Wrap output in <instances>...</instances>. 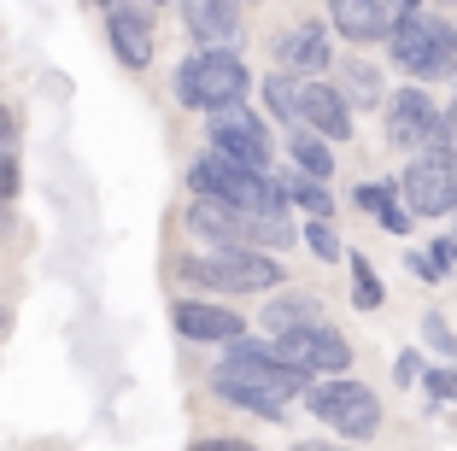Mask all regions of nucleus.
Segmentation results:
<instances>
[{
	"instance_id": "nucleus-1",
	"label": "nucleus",
	"mask_w": 457,
	"mask_h": 451,
	"mask_svg": "<svg viewBox=\"0 0 457 451\" xmlns=\"http://www.w3.org/2000/svg\"><path fill=\"white\" fill-rule=\"evenodd\" d=\"M170 88H176V106L182 112L212 118V112L241 106L246 94H253V71H246V59L235 54V47H194V54L176 65Z\"/></svg>"
},
{
	"instance_id": "nucleus-2",
	"label": "nucleus",
	"mask_w": 457,
	"mask_h": 451,
	"mask_svg": "<svg viewBox=\"0 0 457 451\" xmlns=\"http://www.w3.org/2000/svg\"><path fill=\"white\" fill-rule=\"evenodd\" d=\"M387 59L411 82L457 77V24H445L428 6H411V13H399L393 29H387Z\"/></svg>"
},
{
	"instance_id": "nucleus-3",
	"label": "nucleus",
	"mask_w": 457,
	"mask_h": 451,
	"mask_svg": "<svg viewBox=\"0 0 457 451\" xmlns=\"http://www.w3.org/2000/svg\"><path fill=\"white\" fill-rule=\"evenodd\" d=\"M176 276L205 293H270L282 288V258L258 246H205L176 258Z\"/></svg>"
},
{
	"instance_id": "nucleus-4",
	"label": "nucleus",
	"mask_w": 457,
	"mask_h": 451,
	"mask_svg": "<svg viewBox=\"0 0 457 451\" xmlns=\"http://www.w3.org/2000/svg\"><path fill=\"white\" fill-rule=\"evenodd\" d=\"M188 194L223 199V205H235V212H258V217H282L287 212V194H282L276 176L270 171H246V164L223 159V153H212V146L188 164Z\"/></svg>"
},
{
	"instance_id": "nucleus-5",
	"label": "nucleus",
	"mask_w": 457,
	"mask_h": 451,
	"mask_svg": "<svg viewBox=\"0 0 457 451\" xmlns=\"http://www.w3.org/2000/svg\"><path fill=\"white\" fill-rule=\"evenodd\" d=\"M381 129H387V146L393 153H445L457 135V118L452 106H440L422 82H404V88L387 94V106H381Z\"/></svg>"
},
{
	"instance_id": "nucleus-6",
	"label": "nucleus",
	"mask_w": 457,
	"mask_h": 451,
	"mask_svg": "<svg viewBox=\"0 0 457 451\" xmlns=\"http://www.w3.org/2000/svg\"><path fill=\"white\" fill-rule=\"evenodd\" d=\"M305 411L317 416V422L328 428V434L340 439H370L381 434V393L370 381H358V375H317V381L305 387Z\"/></svg>"
},
{
	"instance_id": "nucleus-7",
	"label": "nucleus",
	"mask_w": 457,
	"mask_h": 451,
	"mask_svg": "<svg viewBox=\"0 0 457 451\" xmlns=\"http://www.w3.org/2000/svg\"><path fill=\"white\" fill-rule=\"evenodd\" d=\"M205 141H212V153H223V159L246 164V171H270V159H276V141H270V123L258 118L253 106H223L205 118Z\"/></svg>"
},
{
	"instance_id": "nucleus-8",
	"label": "nucleus",
	"mask_w": 457,
	"mask_h": 451,
	"mask_svg": "<svg viewBox=\"0 0 457 451\" xmlns=\"http://www.w3.org/2000/svg\"><path fill=\"white\" fill-rule=\"evenodd\" d=\"M270 71H287L299 82L335 71V29H328V18H299V24L276 29L270 36Z\"/></svg>"
},
{
	"instance_id": "nucleus-9",
	"label": "nucleus",
	"mask_w": 457,
	"mask_h": 451,
	"mask_svg": "<svg viewBox=\"0 0 457 451\" xmlns=\"http://www.w3.org/2000/svg\"><path fill=\"white\" fill-rule=\"evenodd\" d=\"M399 194H404V205H411V217H422V223L452 217L457 212L452 159H445V153H417V159L404 164V176H399Z\"/></svg>"
},
{
	"instance_id": "nucleus-10",
	"label": "nucleus",
	"mask_w": 457,
	"mask_h": 451,
	"mask_svg": "<svg viewBox=\"0 0 457 451\" xmlns=\"http://www.w3.org/2000/svg\"><path fill=\"white\" fill-rule=\"evenodd\" d=\"M170 329L188 346H228L246 334V317L235 305H217V299H170Z\"/></svg>"
},
{
	"instance_id": "nucleus-11",
	"label": "nucleus",
	"mask_w": 457,
	"mask_h": 451,
	"mask_svg": "<svg viewBox=\"0 0 457 451\" xmlns=\"http://www.w3.org/2000/svg\"><path fill=\"white\" fill-rule=\"evenodd\" d=\"M352 118L358 112L346 106V94L335 88V82H323V77H311V82H299V123L305 129H317L323 141H352Z\"/></svg>"
},
{
	"instance_id": "nucleus-12",
	"label": "nucleus",
	"mask_w": 457,
	"mask_h": 451,
	"mask_svg": "<svg viewBox=\"0 0 457 451\" xmlns=\"http://www.w3.org/2000/svg\"><path fill=\"white\" fill-rule=\"evenodd\" d=\"M159 18L147 13H129V6H118V13H106V47L112 59H118L123 71H147L153 59H159Z\"/></svg>"
},
{
	"instance_id": "nucleus-13",
	"label": "nucleus",
	"mask_w": 457,
	"mask_h": 451,
	"mask_svg": "<svg viewBox=\"0 0 457 451\" xmlns=\"http://www.w3.org/2000/svg\"><path fill=\"white\" fill-rule=\"evenodd\" d=\"M393 0H328V29L352 47H376L393 29Z\"/></svg>"
},
{
	"instance_id": "nucleus-14",
	"label": "nucleus",
	"mask_w": 457,
	"mask_h": 451,
	"mask_svg": "<svg viewBox=\"0 0 457 451\" xmlns=\"http://www.w3.org/2000/svg\"><path fill=\"white\" fill-rule=\"evenodd\" d=\"M241 6L246 0H182V29L200 47H235L241 41Z\"/></svg>"
},
{
	"instance_id": "nucleus-15",
	"label": "nucleus",
	"mask_w": 457,
	"mask_h": 451,
	"mask_svg": "<svg viewBox=\"0 0 457 451\" xmlns=\"http://www.w3.org/2000/svg\"><path fill=\"white\" fill-rule=\"evenodd\" d=\"M264 334H299V329H317L323 317V299L305 288H282V293H264V311H258Z\"/></svg>"
},
{
	"instance_id": "nucleus-16",
	"label": "nucleus",
	"mask_w": 457,
	"mask_h": 451,
	"mask_svg": "<svg viewBox=\"0 0 457 451\" xmlns=\"http://www.w3.org/2000/svg\"><path fill=\"white\" fill-rule=\"evenodd\" d=\"M294 346H299V363H305L311 375H346L352 370V340L335 329V322H317V329H299L294 334Z\"/></svg>"
},
{
	"instance_id": "nucleus-17",
	"label": "nucleus",
	"mask_w": 457,
	"mask_h": 451,
	"mask_svg": "<svg viewBox=\"0 0 457 451\" xmlns=\"http://www.w3.org/2000/svg\"><path fill=\"white\" fill-rule=\"evenodd\" d=\"M335 88L346 94L352 112H370V106H387V82H381L376 59H335Z\"/></svg>"
},
{
	"instance_id": "nucleus-18",
	"label": "nucleus",
	"mask_w": 457,
	"mask_h": 451,
	"mask_svg": "<svg viewBox=\"0 0 457 451\" xmlns=\"http://www.w3.org/2000/svg\"><path fill=\"white\" fill-rule=\"evenodd\" d=\"M212 393L223 398V405H235V411L264 416V422H287V405H282V398H270V393H258V387H246L241 375H235V370H223V363L212 370Z\"/></svg>"
},
{
	"instance_id": "nucleus-19",
	"label": "nucleus",
	"mask_w": 457,
	"mask_h": 451,
	"mask_svg": "<svg viewBox=\"0 0 457 451\" xmlns=\"http://www.w3.org/2000/svg\"><path fill=\"white\" fill-rule=\"evenodd\" d=\"M328 146L335 141H323V135L317 129H305V123H299V129H287V159H294V171H305V176H335V153H328Z\"/></svg>"
},
{
	"instance_id": "nucleus-20",
	"label": "nucleus",
	"mask_w": 457,
	"mask_h": 451,
	"mask_svg": "<svg viewBox=\"0 0 457 451\" xmlns=\"http://www.w3.org/2000/svg\"><path fill=\"white\" fill-rule=\"evenodd\" d=\"M282 182V194H287V205H299L305 217H335V194H328V182L323 176H305V171H282L276 176Z\"/></svg>"
},
{
	"instance_id": "nucleus-21",
	"label": "nucleus",
	"mask_w": 457,
	"mask_h": 451,
	"mask_svg": "<svg viewBox=\"0 0 457 451\" xmlns=\"http://www.w3.org/2000/svg\"><path fill=\"white\" fill-rule=\"evenodd\" d=\"M258 100H264V112L282 123V129H299V77L270 71V77L258 82Z\"/></svg>"
},
{
	"instance_id": "nucleus-22",
	"label": "nucleus",
	"mask_w": 457,
	"mask_h": 451,
	"mask_svg": "<svg viewBox=\"0 0 457 451\" xmlns=\"http://www.w3.org/2000/svg\"><path fill=\"white\" fill-rule=\"evenodd\" d=\"M299 240H305V253H311V258H323V264H340V258H346V240H340L335 217H305Z\"/></svg>"
},
{
	"instance_id": "nucleus-23",
	"label": "nucleus",
	"mask_w": 457,
	"mask_h": 451,
	"mask_svg": "<svg viewBox=\"0 0 457 451\" xmlns=\"http://www.w3.org/2000/svg\"><path fill=\"white\" fill-rule=\"evenodd\" d=\"M346 264H352V305H358V311H381V305H387V288H381V276L370 270V258L346 253Z\"/></svg>"
},
{
	"instance_id": "nucleus-24",
	"label": "nucleus",
	"mask_w": 457,
	"mask_h": 451,
	"mask_svg": "<svg viewBox=\"0 0 457 451\" xmlns=\"http://www.w3.org/2000/svg\"><path fill=\"white\" fill-rule=\"evenodd\" d=\"M399 199H404V194H399V182H393V176H376V182L363 176V182L352 188V205H358L363 217H381L387 205H399Z\"/></svg>"
},
{
	"instance_id": "nucleus-25",
	"label": "nucleus",
	"mask_w": 457,
	"mask_h": 451,
	"mask_svg": "<svg viewBox=\"0 0 457 451\" xmlns=\"http://www.w3.org/2000/svg\"><path fill=\"white\" fill-rule=\"evenodd\" d=\"M422 340L440 352V363H457V329L440 317V311H428V317H422Z\"/></svg>"
},
{
	"instance_id": "nucleus-26",
	"label": "nucleus",
	"mask_w": 457,
	"mask_h": 451,
	"mask_svg": "<svg viewBox=\"0 0 457 451\" xmlns=\"http://www.w3.org/2000/svg\"><path fill=\"white\" fill-rule=\"evenodd\" d=\"M422 387H428V398H440V405H457V363H434V370H422Z\"/></svg>"
},
{
	"instance_id": "nucleus-27",
	"label": "nucleus",
	"mask_w": 457,
	"mask_h": 451,
	"mask_svg": "<svg viewBox=\"0 0 457 451\" xmlns=\"http://www.w3.org/2000/svg\"><path fill=\"white\" fill-rule=\"evenodd\" d=\"M18 182H24V176H18V153H6V159H0V223H6V212H12Z\"/></svg>"
},
{
	"instance_id": "nucleus-28",
	"label": "nucleus",
	"mask_w": 457,
	"mask_h": 451,
	"mask_svg": "<svg viewBox=\"0 0 457 451\" xmlns=\"http://www.w3.org/2000/svg\"><path fill=\"white\" fill-rule=\"evenodd\" d=\"M404 270H411L417 281H440V264L428 258V246H411V253H404Z\"/></svg>"
},
{
	"instance_id": "nucleus-29",
	"label": "nucleus",
	"mask_w": 457,
	"mask_h": 451,
	"mask_svg": "<svg viewBox=\"0 0 457 451\" xmlns=\"http://www.w3.org/2000/svg\"><path fill=\"white\" fill-rule=\"evenodd\" d=\"M188 451H258L253 439H235V434H205V439H194Z\"/></svg>"
},
{
	"instance_id": "nucleus-30",
	"label": "nucleus",
	"mask_w": 457,
	"mask_h": 451,
	"mask_svg": "<svg viewBox=\"0 0 457 451\" xmlns=\"http://www.w3.org/2000/svg\"><path fill=\"white\" fill-rule=\"evenodd\" d=\"M376 223L387 229V235H411V223H417V217H411V205H404V199H399V205H387V212H381Z\"/></svg>"
},
{
	"instance_id": "nucleus-31",
	"label": "nucleus",
	"mask_w": 457,
	"mask_h": 451,
	"mask_svg": "<svg viewBox=\"0 0 457 451\" xmlns=\"http://www.w3.org/2000/svg\"><path fill=\"white\" fill-rule=\"evenodd\" d=\"M393 381H399V387L422 381V358H417V352H399V358H393Z\"/></svg>"
},
{
	"instance_id": "nucleus-32",
	"label": "nucleus",
	"mask_w": 457,
	"mask_h": 451,
	"mask_svg": "<svg viewBox=\"0 0 457 451\" xmlns=\"http://www.w3.org/2000/svg\"><path fill=\"white\" fill-rule=\"evenodd\" d=\"M428 258H434V264H440V276H452V270H457V240H452V235L428 240Z\"/></svg>"
},
{
	"instance_id": "nucleus-33",
	"label": "nucleus",
	"mask_w": 457,
	"mask_h": 451,
	"mask_svg": "<svg viewBox=\"0 0 457 451\" xmlns=\"http://www.w3.org/2000/svg\"><path fill=\"white\" fill-rule=\"evenodd\" d=\"M6 153H18V112L0 100V159H6Z\"/></svg>"
},
{
	"instance_id": "nucleus-34",
	"label": "nucleus",
	"mask_w": 457,
	"mask_h": 451,
	"mask_svg": "<svg viewBox=\"0 0 457 451\" xmlns=\"http://www.w3.org/2000/svg\"><path fill=\"white\" fill-rule=\"evenodd\" d=\"M294 451H358L352 439H294Z\"/></svg>"
},
{
	"instance_id": "nucleus-35",
	"label": "nucleus",
	"mask_w": 457,
	"mask_h": 451,
	"mask_svg": "<svg viewBox=\"0 0 457 451\" xmlns=\"http://www.w3.org/2000/svg\"><path fill=\"white\" fill-rule=\"evenodd\" d=\"M452 118H457V112H452ZM445 159H452V176H457V135H452V146H445Z\"/></svg>"
},
{
	"instance_id": "nucleus-36",
	"label": "nucleus",
	"mask_w": 457,
	"mask_h": 451,
	"mask_svg": "<svg viewBox=\"0 0 457 451\" xmlns=\"http://www.w3.org/2000/svg\"><path fill=\"white\" fill-rule=\"evenodd\" d=\"M411 6H422V0H393V13H411Z\"/></svg>"
},
{
	"instance_id": "nucleus-37",
	"label": "nucleus",
	"mask_w": 457,
	"mask_h": 451,
	"mask_svg": "<svg viewBox=\"0 0 457 451\" xmlns=\"http://www.w3.org/2000/svg\"><path fill=\"white\" fill-rule=\"evenodd\" d=\"M452 217H457V212H452ZM452 240H457V229H452Z\"/></svg>"
},
{
	"instance_id": "nucleus-38",
	"label": "nucleus",
	"mask_w": 457,
	"mask_h": 451,
	"mask_svg": "<svg viewBox=\"0 0 457 451\" xmlns=\"http://www.w3.org/2000/svg\"><path fill=\"white\" fill-rule=\"evenodd\" d=\"M452 82H457V77H452ZM452 112H457V100H452Z\"/></svg>"
},
{
	"instance_id": "nucleus-39",
	"label": "nucleus",
	"mask_w": 457,
	"mask_h": 451,
	"mask_svg": "<svg viewBox=\"0 0 457 451\" xmlns=\"http://www.w3.org/2000/svg\"><path fill=\"white\" fill-rule=\"evenodd\" d=\"M246 6H258V0H246Z\"/></svg>"
},
{
	"instance_id": "nucleus-40",
	"label": "nucleus",
	"mask_w": 457,
	"mask_h": 451,
	"mask_svg": "<svg viewBox=\"0 0 457 451\" xmlns=\"http://www.w3.org/2000/svg\"><path fill=\"white\" fill-rule=\"evenodd\" d=\"M0 322H6V311H0Z\"/></svg>"
}]
</instances>
